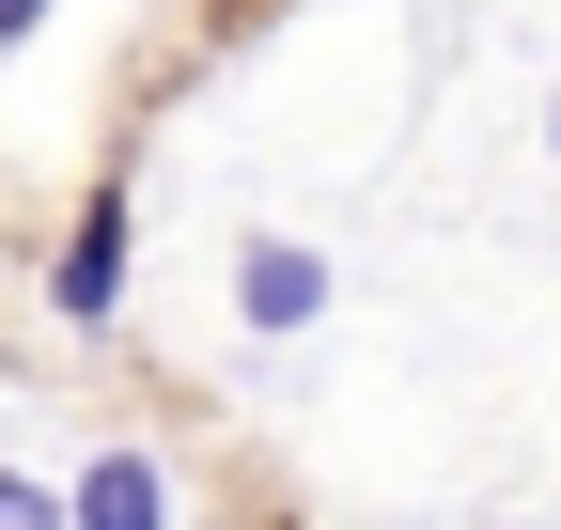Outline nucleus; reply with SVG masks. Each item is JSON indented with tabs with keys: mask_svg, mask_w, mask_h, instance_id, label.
<instances>
[{
	"mask_svg": "<svg viewBox=\"0 0 561 530\" xmlns=\"http://www.w3.org/2000/svg\"><path fill=\"white\" fill-rule=\"evenodd\" d=\"M172 515H187V499H172V469H157L140 437H94L79 484H62V530H172Z\"/></svg>",
	"mask_w": 561,
	"mask_h": 530,
	"instance_id": "3",
	"label": "nucleus"
},
{
	"mask_svg": "<svg viewBox=\"0 0 561 530\" xmlns=\"http://www.w3.org/2000/svg\"><path fill=\"white\" fill-rule=\"evenodd\" d=\"M47 16H62V0H0V47H32V32H47Z\"/></svg>",
	"mask_w": 561,
	"mask_h": 530,
	"instance_id": "5",
	"label": "nucleus"
},
{
	"mask_svg": "<svg viewBox=\"0 0 561 530\" xmlns=\"http://www.w3.org/2000/svg\"><path fill=\"white\" fill-rule=\"evenodd\" d=\"M546 157H561V94H546Z\"/></svg>",
	"mask_w": 561,
	"mask_h": 530,
	"instance_id": "6",
	"label": "nucleus"
},
{
	"mask_svg": "<svg viewBox=\"0 0 561 530\" xmlns=\"http://www.w3.org/2000/svg\"><path fill=\"white\" fill-rule=\"evenodd\" d=\"M328 297H343V281H328L312 234H250V250H234V327H265V344L328 327Z\"/></svg>",
	"mask_w": 561,
	"mask_h": 530,
	"instance_id": "1",
	"label": "nucleus"
},
{
	"mask_svg": "<svg viewBox=\"0 0 561 530\" xmlns=\"http://www.w3.org/2000/svg\"><path fill=\"white\" fill-rule=\"evenodd\" d=\"M125 234H140L125 187H94V204L62 219V250H47V312H62V327H110V312H125Z\"/></svg>",
	"mask_w": 561,
	"mask_h": 530,
	"instance_id": "2",
	"label": "nucleus"
},
{
	"mask_svg": "<svg viewBox=\"0 0 561 530\" xmlns=\"http://www.w3.org/2000/svg\"><path fill=\"white\" fill-rule=\"evenodd\" d=\"M0 530H62V484L47 469H0Z\"/></svg>",
	"mask_w": 561,
	"mask_h": 530,
	"instance_id": "4",
	"label": "nucleus"
}]
</instances>
